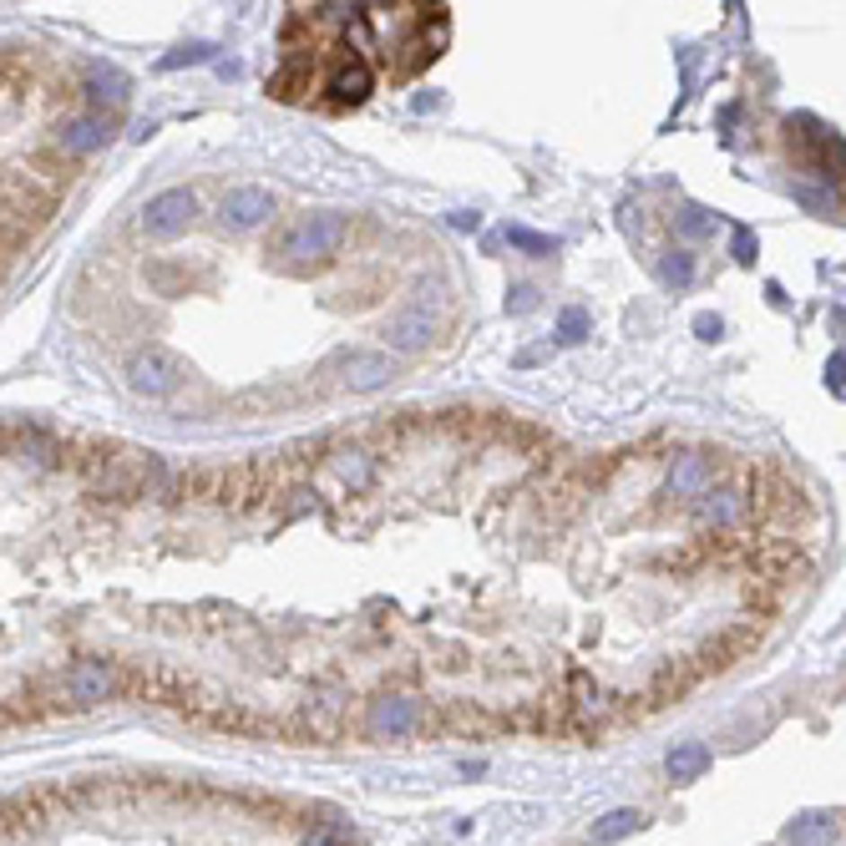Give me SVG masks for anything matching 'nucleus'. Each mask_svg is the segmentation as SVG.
<instances>
[{"label":"nucleus","mask_w":846,"mask_h":846,"mask_svg":"<svg viewBox=\"0 0 846 846\" xmlns=\"http://www.w3.org/2000/svg\"><path fill=\"white\" fill-rule=\"evenodd\" d=\"M345 234H350V218H345V213H310V218H299V224L284 228L279 243H274V254H279V264L289 269V274H310V269L330 264V259L339 254Z\"/></svg>","instance_id":"nucleus-1"},{"label":"nucleus","mask_w":846,"mask_h":846,"mask_svg":"<svg viewBox=\"0 0 846 846\" xmlns=\"http://www.w3.org/2000/svg\"><path fill=\"white\" fill-rule=\"evenodd\" d=\"M128 385L137 395H147V401H163V395H172L183 385V366L163 345H147V350H137L128 360Z\"/></svg>","instance_id":"nucleus-2"},{"label":"nucleus","mask_w":846,"mask_h":846,"mask_svg":"<svg viewBox=\"0 0 846 846\" xmlns=\"http://www.w3.org/2000/svg\"><path fill=\"white\" fill-rule=\"evenodd\" d=\"M198 213V193L193 188H168V193L147 198V208H142V234L147 239H172V234H183L188 224H193Z\"/></svg>","instance_id":"nucleus-3"},{"label":"nucleus","mask_w":846,"mask_h":846,"mask_svg":"<svg viewBox=\"0 0 846 846\" xmlns=\"http://www.w3.org/2000/svg\"><path fill=\"white\" fill-rule=\"evenodd\" d=\"M335 370H339V385H345V391H381V385L395 381V355H385V350H339Z\"/></svg>","instance_id":"nucleus-4"},{"label":"nucleus","mask_w":846,"mask_h":846,"mask_svg":"<svg viewBox=\"0 0 846 846\" xmlns=\"http://www.w3.org/2000/svg\"><path fill=\"white\" fill-rule=\"evenodd\" d=\"M416 725H421V705L410 694H381L366 709V735H375V740H406Z\"/></svg>","instance_id":"nucleus-5"},{"label":"nucleus","mask_w":846,"mask_h":846,"mask_svg":"<svg viewBox=\"0 0 846 846\" xmlns=\"http://www.w3.org/2000/svg\"><path fill=\"white\" fill-rule=\"evenodd\" d=\"M370 86H375V71L360 51H345L335 61V71L325 76V92H330V107H360L370 97Z\"/></svg>","instance_id":"nucleus-6"},{"label":"nucleus","mask_w":846,"mask_h":846,"mask_svg":"<svg viewBox=\"0 0 846 846\" xmlns=\"http://www.w3.org/2000/svg\"><path fill=\"white\" fill-rule=\"evenodd\" d=\"M117 690V669L107 659H76L66 674V694L71 705H101Z\"/></svg>","instance_id":"nucleus-7"},{"label":"nucleus","mask_w":846,"mask_h":846,"mask_svg":"<svg viewBox=\"0 0 846 846\" xmlns=\"http://www.w3.org/2000/svg\"><path fill=\"white\" fill-rule=\"evenodd\" d=\"M218 213H224V224L228 228H259L274 213V198L264 193V188H228L224 193V203H218Z\"/></svg>","instance_id":"nucleus-8"},{"label":"nucleus","mask_w":846,"mask_h":846,"mask_svg":"<svg viewBox=\"0 0 846 846\" xmlns=\"http://www.w3.org/2000/svg\"><path fill=\"white\" fill-rule=\"evenodd\" d=\"M431 335H436V320H431V310H401V314H391V325H385V339H391V350H401V355H416V350H426L431 345Z\"/></svg>","instance_id":"nucleus-9"},{"label":"nucleus","mask_w":846,"mask_h":846,"mask_svg":"<svg viewBox=\"0 0 846 846\" xmlns=\"http://www.w3.org/2000/svg\"><path fill=\"white\" fill-rule=\"evenodd\" d=\"M107 137H112V122L101 112H86V117H66L57 128V142L66 147V153H76V157H86V153H97V147H107Z\"/></svg>","instance_id":"nucleus-10"},{"label":"nucleus","mask_w":846,"mask_h":846,"mask_svg":"<svg viewBox=\"0 0 846 846\" xmlns=\"http://www.w3.org/2000/svg\"><path fill=\"white\" fill-rule=\"evenodd\" d=\"M709 487H715V462L709 456H679L674 466H669V492L674 497H705Z\"/></svg>","instance_id":"nucleus-11"},{"label":"nucleus","mask_w":846,"mask_h":846,"mask_svg":"<svg viewBox=\"0 0 846 846\" xmlns=\"http://www.w3.org/2000/svg\"><path fill=\"white\" fill-rule=\"evenodd\" d=\"M694 512H700L705 527H735V522L750 512V502L740 492H715V487H709L705 497H694Z\"/></svg>","instance_id":"nucleus-12"},{"label":"nucleus","mask_w":846,"mask_h":846,"mask_svg":"<svg viewBox=\"0 0 846 846\" xmlns=\"http://www.w3.org/2000/svg\"><path fill=\"white\" fill-rule=\"evenodd\" d=\"M310 61L314 57H299V51H289L284 57V66L269 76V97H279V101H299L304 92H310Z\"/></svg>","instance_id":"nucleus-13"},{"label":"nucleus","mask_w":846,"mask_h":846,"mask_svg":"<svg viewBox=\"0 0 846 846\" xmlns=\"http://www.w3.org/2000/svg\"><path fill=\"white\" fill-rule=\"evenodd\" d=\"M86 97L97 101V107H122V101H128V76L117 66H107V61H92V71H86Z\"/></svg>","instance_id":"nucleus-14"},{"label":"nucleus","mask_w":846,"mask_h":846,"mask_svg":"<svg viewBox=\"0 0 846 846\" xmlns=\"http://www.w3.org/2000/svg\"><path fill=\"white\" fill-rule=\"evenodd\" d=\"M705 771H709V750L700 740L669 750V780H694V776H705Z\"/></svg>","instance_id":"nucleus-15"},{"label":"nucleus","mask_w":846,"mask_h":846,"mask_svg":"<svg viewBox=\"0 0 846 846\" xmlns=\"http://www.w3.org/2000/svg\"><path fill=\"white\" fill-rule=\"evenodd\" d=\"M644 826V816H639L634 806H619V811H608L598 826H593V842L598 846H608V842H619V836H629V832H639Z\"/></svg>","instance_id":"nucleus-16"},{"label":"nucleus","mask_w":846,"mask_h":846,"mask_svg":"<svg viewBox=\"0 0 846 846\" xmlns=\"http://www.w3.org/2000/svg\"><path fill=\"white\" fill-rule=\"evenodd\" d=\"M335 471H339V481H345L350 492H366L370 477H375V466H370L366 452H335Z\"/></svg>","instance_id":"nucleus-17"},{"label":"nucleus","mask_w":846,"mask_h":846,"mask_svg":"<svg viewBox=\"0 0 846 846\" xmlns=\"http://www.w3.org/2000/svg\"><path fill=\"white\" fill-rule=\"evenodd\" d=\"M836 826L832 816H806V821H796V826H786V842H796V846H816V842H836Z\"/></svg>","instance_id":"nucleus-18"},{"label":"nucleus","mask_w":846,"mask_h":846,"mask_svg":"<svg viewBox=\"0 0 846 846\" xmlns=\"http://www.w3.org/2000/svg\"><path fill=\"white\" fill-rule=\"evenodd\" d=\"M507 243H512V249H522V254H533V259L558 254V239L537 234V228H522V224H507Z\"/></svg>","instance_id":"nucleus-19"},{"label":"nucleus","mask_w":846,"mask_h":846,"mask_svg":"<svg viewBox=\"0 0 846 846\" xmlns=\"http://www.w3.org/2000/svg\"><path fill=\"white\" fill-rule=\"evenodd\" d=\"M659 279L669 284V289H690V279H694V259L674 249V254H669V259L659 264Z\"/></svg>","instance_id":"nucleus-20"},{"label":"nucleus","mask_w":846,"mask_h":846,"mask_svg":"<svg viewBox=\"0 0 846 846\" xmlns=\"http://www.w3.org/2000/svg\"><path fill=\"white\" fill-rule=\"evenodd\" d=\"M583 335H588V310L573 304V310H563V320H558V339H563V345H578Z\"/></svg>","instance_id":"nucleus-21"},{"label":"nucleus","mask_w":846,"mask_h":846,"mask_svg":"<svg viewBox=\"0 0 846 846\" xmlns=\"http://www.w3.org/2000/svg\"><path fill=\"white\" fill-rule=\"evenodd\" d=\"M709 228H715V218H709L705 208H684V213H679V234H684V239H705Z\"/></svg>","instance_id":"nucleus-22"},{"label":"nucleus","mask_w":846,"mask_h":846,"mask_svg":"<svg viewBox=\"0 0 846 846\" xmlns=\"http://www.w3.org/2000/svg\"><path fill=\"white\" fill-rule=\"evenodd\" d=\"M198 61H213V46H183V51H172V57H163L157 66L172 71V66H198Z\"/></svg>","instance_id":"nucleus-23"},{"label":"nucleus","mask_w":846,"mask_h":846,"mask_svg":"<svg viewBox=\"0 0 846 846\" xmlns=\"http://www.w3.org/2000/svg\"><path fill=\"white\" fill-rule=\"evenodd\" d=\"M796 198H801L806 208H816V213H836V208H842V198L821 193V188H796Z\"/></svg>","instance_id":"nucleus-24"},{"label":"nucleus","mask_w":846,"mask_h":846,"mask_svg":"<svg viewBox=\"0 0 846 846\" xmlns=\"http://www.w3.org/2000/svg\"><path fill=\"white\" fill-rule=\"evenodd\" d=\"M533 304H537V289H533V284H517V289L507 295V314H527Z\"/></svg>","instance_id":"nucleus-25"},{"label":"nucleus","mask_w":846,"mask_h":846,"mask_svg":"<svg viewBox=\"0 0 846 846\" xmlns=\"http://www.w3.org/2000/svg\"><path fill=\"white\" fill-rule=\"evenodd\" d=\"M735 259H740V264L755 259V234H750V228H735Z\"/></svg>","instance_id":"nucleus-26"},{"label":"nucleus","mask_w":846,"mask_h":846,"mask_svg":"<svg viewBox=\"0 0 846 846\" xmlns=\"http://www.w3.org/2000/svg\"><path fill=\"white\" fill-rule=\"evenodd\" d=\"M842 370H846V360H842V350H836L832 360H826V385H832L836 395H842V385H846V381H842Z\"/></svg>","instance_id":"nucleus-27"},{"label":"nucleus","mask_w":846,"mask_h":846,"mask_svg":"<svg viewBox=\"0 0 846 846\" xmlns=\"http://www.w3.org/2000/svg\"><path fill=\"white\" fill-rule=\"evenodd\" d=\"M694 330H700V335H705V339H715V335H719V330H725V325H719L715 314H700V320H694Z\"/></svg>","instance_id":"nucleus-28"},{"label":"nucleus","mask_w":846,"mask_h":846,"mask_svg":"<svg viewBox=\"0 0 846 846\" xmlns=\"http://www.w3.org/2000/svg\"><path fill=\"white\" fill-rule=\"evenodd\" d=\"M452 224H456V228H477L481 218H477V213H452Z\"/></svg>","instance_id":"nucleus-29"}]
</instances>
